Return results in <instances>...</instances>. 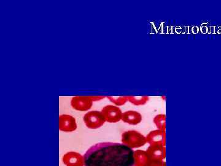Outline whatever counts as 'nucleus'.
<instances>
[{"label": "nucleus", "instance_id": "10", "mask_svg": "<svg viewBox=\"0 0 221 166\" xmlns=\"http://www.w3.org/2000/svg\"><path fill=\"white\" fill-rule=\"evenodd\" d=\"M146 151L151 159L165 160L166 156L165 146L162 145H149Z\"/></svg>", "mask_w": 221, "mask_h": 166}, {"label": "nucleus", "instance_id": "8", "mask_svg": "<svg viewBox=\"0 0 221 166\" xmlns=\"http://www.w3.org/2000/svg\"><path fill=\"white\" fill-rule=\"evenodd\" d=\"M147 144L149 145H162L165 146L166 144L165 131L159 129L151 131L146 136Z\"/></svg>", "mask_w": 221, "mask_h": 166}, {"label": "nucleus", "instance_id": "17", "mask_svg": "<svg viewBox=\"0 0 221 166\" xmlns=\"http://www.w3.org/2000/svg\"></svg>", "mask_w": 221, "mask_h": 166}, {"label": "nucleus", "instance_id": "15", "mask_svg": "<svg viewBox=\"0 0 221 166\" xmlns=\"http://www.w3.org/2000/svg\"><path fill=\"white\" fill-rule=\"evenodd\" d=\"M147 166H166V162L165 160L151 158L149 164Z\"/></svg>", "mask_w": 221, "mask_h": 166}, {"label": "nucleus", "instance_id": "1", "mask_svg": "<svg viewBox=\"0 0 221 166\" xmlns=\"http://www.w3.org/2000/svg\"><path fill=\"white\" fill-rule=\"evenodd\" d=\"M84 156L85 166H135L134 151L120 143L96 144Z\"/></svg>", "mask_w": 221, "mask_h": 166}, {"label": "nucleus", "instance_id": "11", "mask_svg": "<svg viewBox=\"0 0 221 166\" xmlns=\"http://www.w3.org/2000/svg\"><path fill=\"white\" fill-rule=\"evenodd\" d=\"M134 160L135 166H147L151 158L146 151L138 150L134 151Z\"/></svg>", "mask_w": 221, "mask_h": 166}, {"label": "nucleus", "instance_id": "13", "mask_svg": "<svg viewBox=\"0 0 221 166\" xmlns=\"http://www.w3.org/2000/svg\"><path fill=\"white\" fill-rule=\"evenodd\" d=\"M165 121H166V115L164 114H159L156 115L153 121L157 127V129H159L163 131H165Z\"/></svg>", "mask_w": 221, "mask_h": 166}, {"label": "nucleus", "instance_id": "12", "mask_svg": "<svg viewBox=\"0 0 221 166\" xmlns=\"http://www.w3.org/2000/svg\"><path fill=\"white\" fill-rule=\"evenodd\" d=\"M149 100L148 96H128V101L132 104L137 106L144 105L147 104Z\"/></svg>", "mask_w": 221, "mask_h": 166}, {"label": "nucleus", "instance_id": "14", "mask_svg": "<svg viewBox=\"0 0 221 166\" xmlns=\"http://www.w3.org/2000/svg\"><path fill=\"white\" fill-rule=\"evenodd\" d=\"M107 99L112 104H114L116 106H119L125 105L128 102V96L123 97H107Z\"/></svg>", "mask_w": 221, "mask_h": 166}, {"label": "nucleus", "instance_id": "16", "mask_svg": "<svg viewBox=\"0 0 221 166\" xmlns=\"http://www.w3.org/2000/svg\"><path fill=\"white\" fill-rule=\"evenodd\" d=\"M90 97H91V99H92L93 102L101 100L105 98V96H90Z\"/></svg>", "mask_w": 221, "mask_h": 166}, {"label": "nucleus", "instance_id": "6", "mask_svg": "<svg viewBox=\"0 0 221 166\" xmlns=\"http://www.w3.org/2000/svg\"><path fill=\"white\" fill-rule=\"evenodd\" d=\"M59 130L64 132H72L77 128L75 118L70 114H61L59 116Z\"/></svg>", "mask_w": 221, "mask_h": 166}, {"label": "nucleus", "instance_id": "2", "mask_svg": "<svg viewBox=\"0 0 221 166\" xmlns=\"http://www.w3.org/2000/svg\"><path fill=\"white\" fill-rule=\"evenodd\" d=\"M121 141L122 144L132 150L142 147L147 144L146 137L134 130H127L122 133Z\"/></svg>", "mask_w": 221, "mask_h": 166}, {"label": "nucleus", "instance_id": "9", "mask_svg": "<svg viewBox=\"0 0 221 166\" xmlns=\"http://www.w3.org/2000/svg\"><path fill=\"white\" fill-rule=\"evenodd\" d=\"M143 117L141 114L134 110H128L123 113L122 121L130 125H138L142 121Z\"/></svg>", "mask_w": 221, "mask_h": 166}, {"label": "nucleus", "instance_id": "4", "mask_svg": "<svg viewBox=\"0 0 221 166\" xmlns=\"http://www.w3.org/2000/svg\"><path fill=\"white\" fill-rule=\"evenodd\" d=\"M101 111L107 123H116L122 121L123 113L120 108L116 105H106L103 107Z\"/></svg>", "mask_w": 221, "mask_h": 166}, {"label": "nucleus", "instance_id": "5", "mask_svg": "<svg viewBox=\"0 0 221 166\" xmlns=\"http://www.w3.org/2000/svg\"><path fill=\"white\" fill-rule=\"evenodd\" d=\"M93 101L90 96H75L71 100V105L74 110L87 111L91 109Z\"/></svg>", "mask_w": 221, "mask_h": 166}, {"label": "nucleus", "instance_id": "7", "mask_svg": "<svg viewBox=\"0 0 221 166\" xmlns=\"http://www.w3.org/2000/svg\"><path fill=\"white\" fill-rule=\"evenodd\" d=\"M62 161L66 166H85L84 156L76 151H68L62 157Z\"/></svg>", "mask_w": 221, "mask_h": 166}, {"label": "nucleus", "instance_id": "3", "mask_svg": "<svg viewBox=\"0 0 221 166\" xmlns=\"http://www.w3.org/2000/svg\"><path fill=\"white\" fill-rule=\"evenodd\" d=\"M83 121L86 127L90 129H97L105 124L106 119L101 111H90L85 114Z\"/></svg>", "mask_w": 221, "mask_h": 166}]
</instances>
